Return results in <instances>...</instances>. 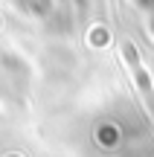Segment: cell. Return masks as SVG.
<instances>
[{
	"label": "cell",
	"instance_id": "obj_1",
	"mask_svg": "<svg viewBox=\"0 0 154 157\" xmlns=\"http://www.w3.org/2000/svg\"><path fill=\"white\" fill-rule=\"evenodd\" d=\"M125 61L134 67V78H137L140 96H143L145 108H148V113H151V122H154V84H151V76L145 73L143 67H140V61H137V52H134V47H125Z\"/></svg>",
	"mask_w": 154,
	"mask_h": 157
},
{
	"label": "cell",
	"instance_id": "obj_2",
	"mask_svg": "<svg viewBox=\"0 0 154 157\" xmlns=\"http://www.w3.org/2000/svg\"><path fill=\"white\" fill-rule=\"evenodd\" d=\"M140 3H143L145 9H154V0H140Z\"/></svg>",
	"mask_w": 154,
	"mask_h": 157
}]
</instances>
